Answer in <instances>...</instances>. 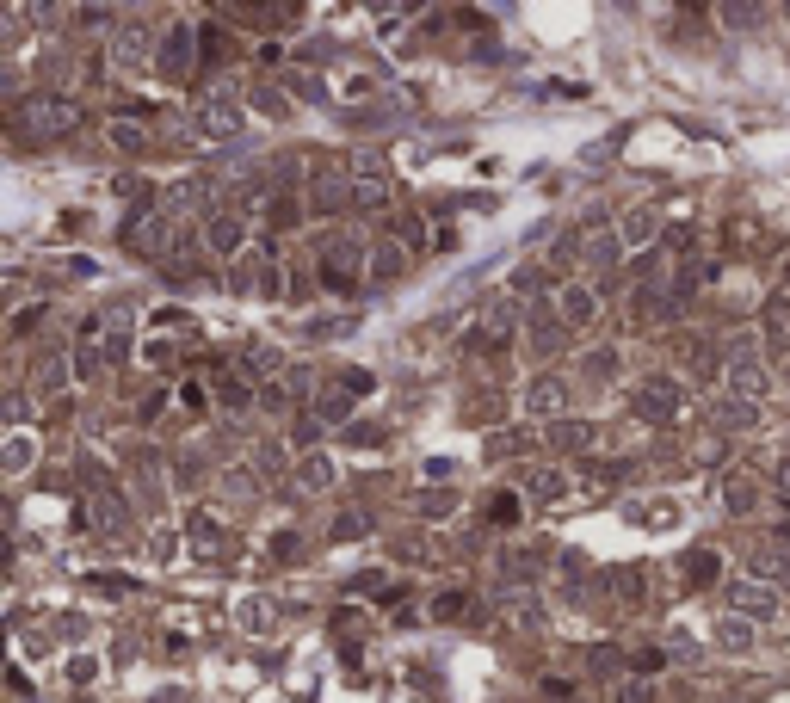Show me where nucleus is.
<instances>
[{"mask_svg":"<svg viewBox=\"0 0 790 703\" xmlns=\"http://www.w3.org/2000/svg\"><path fill=\"white\" fill-rule=\"evenodd\" d=\"M217 395H223V407H247V401H254L241 377H223V383H217Z\"/></svg>","mask_w":790,"mask_h":703,"instance_id":"49","label":"nucleus"},{"mask_svg":"<svg viewBox=\"0 0 790 703\" xmlns=\"http://www.w3.org/2000/svg\"><path fill=\"white\" fill-rule=\"evenodd\" d=\"M297 481L309 494H321V488H334V457H321V451H309L303 463H297Z\"/></svg>","mask_w":790,"mask_h":703,"instance_id":"23","label":"nucleus"},{"mask_svg":"<svg viewBox=\"0 0 790 703\" xmlns=\"http://www.w3.org/2000/svg\"><path fill=\"white\" fill-rule=\"evenodd\" d=\"M241 623L254 629V636H266V629H272V605H266V599H247V605H241Z\"/></svg>","mask_w":790,"mask_h":703,"instance_id":"38","label":"nucleus"},{"mask_svg":"<svg viewBox=\"0 0 790 703\" xmlns=\"http://www.w3.org/2000/svg\"><path fill=\"white\" fill-rule=\"evenodd\" d=\"M346 167L358 173V179H352V210H389V173H383V155H377V148H352Z\"/></svg>","mask_w":790,"mask_h":703,"instance_id":"3","label":"nucleus"},{"mask_svg":"<svg viewBox=\"0 0 790 703\" xmlns=\"http://www.w3.org/2000/svg\"><path fill=\"white\" fill-rule=\"evenodd\" d=\"M593 309H599V296H593L587 284H568V290L556 296V315H562L568 327H587V321H593Z\"/></svg>","mask_w":790,"mask_h":703,"instance_id":"19","label":"nucleus"},{"mask_svg":"<svg viewBox=\"0 0 790 703\" xmlns=\"http://www.w3.org/2000/svg\"><path fill=\"white\" fill-rule=\"evenodd\" d=\"M383 438H389V432H383L377 420H352V426H346V444H365V451H377Z\"/></svg>","mask_w":790,"mask_h":703,"instance_id":"34","label":"nucleus"},{"mask_svg":"<svg viewBox=\"0 0 790 703\" xmlns=\"http://www.w3.org/2000/svg\"><path fill=\"white\" fill-rule=\"evenodd\" d=\"M371 389H377L371 370H358V364H352V370H340V395H371Z\"/></svg>","mask_w":790,"mask_h":703,"instance_id":"42","label":"nucleus"},{"mask_svg":"<svg viewBox=\"0 0 790 703\" xmlns=\"http://www.w3.org/2000/svg\"><path fill=\"white\" fill-rule=\"evenodd\" d=\"M278 364H284V358H278L272 346H254V352H241V370H247V383H254V377H272Z\"/></svg>","mask_w":790,"mask_h":703,"instance_id":"31","label":"nucleus"},{"mask_svg":"<svg viewBox=\"0 0 790 703\" xmlns=\"http://www.w3.org/2000/svg\"><path fill=\"white\" fill-rule=\"evenodd\" d=\"M716 568H723V555H716V549H692L686 555V586H710Z\"/></svg>","mask_w":790,"mask_h":703,"instance_id":"28","label":"nucleus"},{"mask_svg":"<svg viewBox=\"0 0 790 703\" xmlns=\"http://www.w3.org/2000/svg\"><path fill=\"white\" fill-rule=\"evenodd\" d=\"M105 130H112V148H118V155H149V130H142L136 118H112Z\"/></svg>","mask_w":790,"mask_h":703,"instance_id":"22","label":"nucleus"},{"mask_svg":"<svg viewBox=\"0 0 790 703\" xmlns=\"http://www.w3.org/2000/svg\"><path fill=\"white\" fill-rule=\"evenodd\" d=\"M716 642H723V648H747L753 629H747V623H723V629H716Z\"/></svg>","mask_w":790,"mask_h":703,"instance_id":"51","label":"nucleus"},{"mask_svg":"<svg viewBox=\"0 0 790 703\" xmlns=\"http://www.w3.org/2000/svg\"><path fill=\"white\" fill-rule=\"evenodd\" d=\"M587 444H593V426H581V420H556L550 426V451H562V457L587 451Z\"/></svg>","mask_w":790,"mask_h":703,"instance_id":"21","label":"nucleus"},{"mask_svg":"<svg viewBox=\"0 0 790 703\" xmlns=\"http://www.w3.org/2000/svg\"><path fill=\"white\" fill-rule=\"evenodd\" d=\"M753 574H766V580H790V555H784V549H753Z\"/></svg>","mask_w":790,"mask_h":703,"instance_id":"30","label":"nucleus"},{"mask_svg":"<svg viewBox=\"0 0 790 703\" xmlns=\"http://www.w3.org/2000/svg\"><path fill=\"white\" fill-rule=\"evenodd\" d=\"M260 407H266V414H284V407H291V383H272V389H260Z\"/></svg>","mask_w":790,"mask_h":703,"instance_id":"48","label":"nucleus"},{"mask_svg":"<svg viewBox=\"0 0 790 703\" xmlns=\"http://www.w3.org/2000/svg\"><path fill=\"white\" fill-rule=\"evenodd\" d=\"M254 105H260V111H284V99H278L272 87H254Z\"/></svg>","mask_w":790,"mask_h":703,"instance_id":"58","label":"nucleus"},{"mask_svg":"<svg viewBox=\"0 0 790 703\" xmlns=\"http://www.w3.org/2000/svg\"><path fill=\"white\" fill-rule=\"evenodd\" d=\"M723 500H729V506H735V512H753V500H760V494H753V481H747V475H741V469H735V475H729V481H723Z\"/></svg>","mask_w":790,"mask_h":703,"instance_id":"32","label":"nucleus"},{"mask_svg":"<svg viewBox=\"0 0 790 703\" xmlns=\"http://www.w3.org/2000/svg\"><path fill=\"white\" fill-rule=\"evenodd\" d=\"M260 222H266V229H272V235H284V229H297V222H303V204H297V192H272V198L260 204Z\"/></svg>","mask_w":790,"mask_h":703,"instance_id":"18","label":"nucleus"},{"mask_svg":"<svg viewBox=\"0 0 790 703\" xmlns=\"http://www.w3.org/2000/svg\"><path fill=\"white\" fill-rule=\"evenodd\" d=\"M371 531V518L365 512H358V506H346V512H334V525H328V537L334 543H358V537H365Z\"/></svg>","mask_w":790,"mask_h":703,"instance_id":"27","label":"nucleus"},{"mask_svg":"<svg viewBox=\"0 0 790 703\" xmlns=\"http://www.w3.org/2000/svg\"><path fill=\"white\" fill-rule=\"evenodd\" d=\"M186 543H192V555H223V549H229V531H223V518H210V512H192V518H186Z\"/></svg>","mask_w":790,"mask_h":703,"instance_id":"12","label":"nucleus"},{"mask_svg":"<svg viewBox=\"0 0 790 703\" xmlns=\"http://www.w3.org/2000/svg\"><path fill=\"white\" fill-rule=\"evenodd\" d=\"M315 438H321V420H315V414H303V420H291V444H297V451H303V457H309V444H315Z\"/></svg>","mask_w":790,"mask_h":703,"instance_id":"43","label":"nucleus"},{"mask_svg":"<svg viewBox=\"0 0 790 703\" xmlns=\"http://www.w3.org/2000/svg\"><path fill=\"white\" fill-rule=\"evenodd\" d=\"M204 247L217 253V259H241V253H247V222L229 216V210H217V216L204 222Z\"/></svg>","mask_w":790,"mask_h":703,"instance_id":"9","label":"nucleus"},{"mask_svg":"<svg viewBox=\"0 0 790 703\" xmlns=\"http://www.w3.org/2000/svg\"><path fill=\"white\" fill-rule=\"evenodd\" d=\"M550 562V549L544 543H519V549H500V574H513V580H537Z\"/></svg>","mask_w":790,"mask_h":703,"instance_id":"15","label":"nucleus"},{"mask_svg":"<svg viewBox=\"0 0 790 703\" xmlns=\"http://www.w3.org/2000/svg\"><path fill=\"white\" fill-rule=\"evenodd\" d=\"M723 19L729 25H753V19H760V7H723Z\"/></svg>","mask_w":790,"mask_h":703,"instance_id":"57","label":"nucleus"},{"mask_svg":"<svg viewBox=\"0 0 790 703\" xmlns=\"http://www.w3.org/2000/svg\"><path fill=\"white\" fill-rule=\"evenodd\" d=\"M686 358H692V370H698V377H710V370H716V352H710L704 340H692V352H686Z\"/></svg>","mask_w":790,"mask_h":703,"instance_id":"54","label":"nucleus"},{"mask_svg":"<svg viewBox=\"0 0 790 703\" xmlns=\"http://www.w3.org/2000/svg\"><path fill=\"white\" fill-rule=\"evenodd\" d=\"M723 377H729V389H735L741 401H760V395L772 389V377H766V364H760V358H753V352H735V358H729V370H723Z\"/></svg>","mask_w":790,"mask_h":703,"instance_id":"10","label":"nucleus"},{"mask_svg":"<svg viewBox=\"0 0 790 703\" xmlns=\"http://www.w3.org/2000/svg\"><path fill=\"white\" fill-rule=\"evenodd\" d=\"M420 229H426V222H420V216H414V210H408V216H402V222H395V235H402V241H408V247H426V235H420Z\"/></svg>","mask_w":790,"mask_h":703,"instance_id":"52","label":"nucleus"},{"mask_svg":"<svg viewBox=\"0 0 790 703\" xmlns=\"http://www.w3.org/2000/svg\"><path fill=\"white\" fill-rule=\"evenodd\" d=\"M655 229H661L655 210H642V204H636V210H624V229H618V235H624L630 247H642V241H655Z\"/></svg>","mask_w":790,"mask_h":703,"instance_id":"26","label":"nucleus"},{"mask_svg":"<svg viewBox=\"0 0 790 703\" xmlns=\"http://www.w3.org/2000/svg\"><path fill=\"white\" fill-rule=\"evenodd\" d=\"M93 518H99L105 531H124V525H130V506H124V494H118V488H105V494L93 500Z\"/></svg>","mask_w":790,"mask_h":703,"instance_id":"25","label":"nucleus"},{"mask_svg":"<svg viewBox=\"0 0 790 703\" xmlns=\"http://www.w3.org/2000/svg\"><path fill=\"white\" fill-rule=\"evenodd\" d=\"M99 370H105V358H99V340H87V346L75 352V377H81V383H93Z\"/></svg>","mask_w":790,"mask_h":703,"instance_id":"36","label":"nucleus"},{"mask_svg":"<svg viewBox=\"0 0 790 703\" xmlns=\"http://www.w3.org/2000/svg\"><path fill=\"white\" fill-rule=\"evenodd\" d=\"M698 235H692V222H673V229H667V247H692Z\"/></svg>","mask_w":790,"mask_h":703,"instance_id":"56","label":"nucleus"},{"mask_svg":"<svg viewBox=\"0 0 790 703\" xmlns=\"http://www.w3.org/2000/svg\"><path fill=\"white\" fill-rule=\"evenodd\" d=\"M25 463H31V444L13 438V444H7V469H25Z\"/></svg>","mask_w":790,"mask_h":703,"instance_id":"55","label":"nucleus"},{"mask_svg":"<svg viewBox=\"0 0 790 703\" xmlns=\"http://www.w3.org/2000/svg\"><path fill=\"white\" fill-rule=\"evenodd\" d=\"M519 451H531V432H500V438H488V457H519Z\"/></svg>","mask_w":790,"mask_h":703,"instance_id":"35","label":"nucleus"},{"mask_svg":"<svg viewBox=\"0 0 790 703\" xmlns=\"http://www.w3.org/2000/svg\"><path fill=\"white\" fill-rule=\"evenodd\" d=\"M612 592L624 605H642L649 599V568H612Z\"/></svg>","mask_w":790,"mask_h":703,"instance_id":"24","label":"nucleus"},{"mask_svg":"<svg viewBox=\"0 0 790 703\" xmlns=\"http://www.w3.org/2000/svg\"><path fill=\"white\" fill-rule=\"evenodd\" d=\"M352 204V179L340 173V167H321L315 179H309V210L315 216H340Z\"/></svg>","mask_w":790,"mask_h":703,"instance_id":"8","label":"nucleus"},{"mask_svg":"<svg viewBox=\"0 0 790 703\" xmlns=\"http://www.w3.org/2000/svg\"><path fill=\"white\" fill-rule=\"evenodd\" d=\"M44 315H50V303H31V309H19V315H13V333H31V327H38Z\"/></svg>","mask_w":790,"mask_h":703,"instance_id":"53","label":"nucleus"},{"mask_svg":"<svg viewBox=\"0 0 790 703\" xmlns=\"http://www.w3.org/2000/svg\"><path fill=\"white\" fill-rule=\"evenodd\" d=\"M38 383H44V389H62V383H68V358H62V352H50V358L38 364Z\"/></svg>","mask_w":790,"mask_h":703,"instance_id":"39","label":"nucleus"},{"mask_svg":"<svg viewBox=\"0 0 790 703\" xmlns=\"http://www.w3.org/2000/svg\"><path fill=\"white\" fill-rule=\"evenodd\" d=\"M525 407H531L537 420H562V414H568V389H562L556 377H537V383L525 389Z\"/></svg>","mask_w":790,"mask_h":703,"instance_id":"14","label":"nucleus"},{"mask_svg":"<svg viewBox=\"0 0 790 703\" xmlns=\"http://www.w3.org/2000/svg\"><path fill=\"white\" fill-rule=\"evenodd\" d=\"M204 62V25H167L155 44V74L161 81H192V68Z\"/></svg>","mask_w":790,"mask_h":703,"instance_id":"2","label":"nucleus"},{"mask_svg":"<svg viewBox=\"0 0 790 703\" xmlns=\"http://www.w3.org/2000/svg\"><path fill=\"white\" fill-rule=\"evenodd\" d=\"M81 124H87L81 99H62V93H31L13 105V130H25V136H68Z\"/></svg>","mask_w":790,"mask_h":703,"instance_id":"1","label":"nucleus"},{"mask_svg":"<svg viewBox=\"0 0 790 703\" xmlns=\"http://www.w3.org/2000/svg\"><path fill=\"white\" fill-rule=\"evenodd\" d=\"M679 401H686V389H679L673 377H642V389H636V420L642 426H673L679 420Z\"/></svg>","mask_w":790,"mask_h":703,"instance_id":"4","label":"nucleus"},{"mask_svg":"<svg viewBox=\"0 0 790 703\" xmlns=\"http://www.w3.org/2000/svg\"><path fill=\"white\" fill-rule=\"evenodd\" d=\"M402 272H408V253L395 247V241H377L371 259H365V278H371V284H395Z\"/></svg>","mask_w":790,"mask_h":703,"instance_id":"16","label":"nucleus"},{"mask_svg":"<svg viewBox=\"0 0 790 703\" xmlns=\"http://www.w3.org/2000/svg\"><path fill=\"white\" fill-rule=\"evenodd\" d=\"M192 124H198L204 142H235V136L247 130V118H241L229 99H198V118H192Z\"/></svg>","mask_w":790,"mask_h":703,"instance_id":"7","label":"nucleus"},{"mask_svg":"<svg viewBox=\"0 0 790 703\" xmlns=\"http://www.w3.org/2000/svg\"><path fill=\"white\" fill-rule=\"evenodd\" d=\"M525 340H531V352H537V358H556V352L568 346V321L556 315V303H537V309H531Z\"/></svg>","mask_w":790,"mask_h":703,"instance_id":"6","label":"nucleus"},{"mask_svg":"<svg viewBox=\"0 0 790 703\" xmlns=\"http://www.w3.org/2000/svg\"><path fill=\"white\" fill-rule=\"evenodd\" d=\"M223 488H229L235 500H254V494H260V481H254V469H229V481H223Z\"/></svg>","mask_w":790,"mask_h":703,"instance_id":"44","label":"nucleus"},{"mask_svg":"<svg viewBox=\"0 0 790 703\" xmlns=\"http://www.w3.org/2000/svg\"><path fill=\"white\" fill-rule=\"evenodd\" d=\"M618 666H624L618 648H593V679H618Z\"/></svg>","mask_w":790,"mask_h":703,"instance_id":"47","label":"nucleus"},{"mask_svg":"<svg viewBox=\"0 0 790 703\" xmlns=\"http://www.w3.org/2000/svg\"><path fill=\"white\" fill-rule=\"evenodd\" d=\"M494 611L513 617V629H537V623H544V605H537L531 592H494Z\"/></svg>","mask_w":790,"mask_h":703,"instance_id":"17","label":"nucleus"},{"mask_svg":"<svg viewBox=\"0 0 790 703\" xmlns=\"http://www.w3.org/2000/svg\"><path fill=\"white\" fill-rule=\"evenodd\" d=\"M729 611L735 617H772L778 611V586H766V580H735L729 586Z\"/></svg>","mask_w":790,"mask_h":703,"instance_id":"11","label":"nucleus"},{"mask_svg":"<svg viewBox=\"0 0 790 703\" xmlns=\"http://www.w3.org/2000/svg\"><path fill=\"white\" fill-rule=\"evenodd\" d=\"M124 241H130V253L167 259V247H173V222H167L161 210H130V222H124Z\"/></svg>","mask_w":790,"mask_h":703,"instance_id":"5","label":"nucleus"},{"mask_svg":"<svg viewBox=\"0 0 790 703\" xmlns=\"http://www.w3.org/2000/svg\"><path fill=\"white\" fill-rule=\"evenodd\" d=\"M488 525H519V500L513 494H494L488 500Z\"/></svg>","mask_w":790,"mask_h":703,"instance_id":"41","label":"nucleus"},{"mask_svg":"<svg viewBox=\"0 0 790 703\" xmlns=\"http://www.w3.org/2000/svg\"><path fill=\"white\" fill-rule=\"evenodd\" d=\"M612 370H618V352H612V346H593V352H587V377H593V383H605Z\"/></svg>","mask_w":790,"mask_h":703,"instance_id":"37","label":"nucleus"},{"mask_svg":"<svg viewBox=\"0 0 790 703\" xmlns=\"http://www.w3.org/2000/svg\"><path fill=\"white\" fill-rule=\"evenodd\" d=\"M710 426H716V432H753V426H760V401H741V395L716 401V407H710Z\"/></svg>","mask_w":790,"mask_h":703,"instance_id":"13","label":"nucleus"},{"mask_svg":"<svg viewBox=\"0 0 790 703\" xmlns=\"http://www.w3.org/2000/svg\"><path fill=\"white\" fill-rule=\"evenodd\" d=\"M414 506H420V512H426V518H445V512H451V506H457V500H451V488H433V494H420V500H414Z\"/></svg>","mask_w":790,"mask_h":703,"instance_id":"45","label":"nucleus"},{"mask_svg":"<svg viewBox=\"0 0 790 703\" xmlns=\"http://www.w3.org/2000/svg\"><path fill=\"white\" fill-rule=\"evenodd\" d=\"M587 259H593V266H599V272H612V266H618V241H612V235H599V241H587Z\"/></svg>","mask_w":790,"mask_h":703,"instance_id":"40","label":"nucleus"},{"mask_svg":"<svg viewBox=\"0 0 790 703\" xmlns=\"http://www.w3.org/2000/svg\"><path fill=\"white\" fill-rule=\"evenodd\" d=\"M463 611H470V592H439V599H433V617L439 623H457Z\"/></svg>","mask_w":790,"mask_h":703,"instance_id":"33","label":"nucleus"},{"mask_svg":"<svg viewBox=\"0 0 790 703\" xmlns=\"http://www.w3.org/2000/svg\"><path fill=\"white\" fill-rule=\"evenodd\" d=\"M618 703H655V685L649 679H630V685H618Z\"/></svg>","mask_w":790,"mask_h":703,"instance_id":"50","label":"nucleus"},{"mask_svg":"<svg viewBox=\"0 0 790 703\" xmlns=\"http://www.w3.org/2000/svg\"><path fill=\"white\" fill-rule=\"evenodd\" d=\"M784 284H790V266H784Z\"/></svg>","mask_w":790,"mask_h":703,"instance_id":"60","label":"nucleus"},{"mask_svg":"<svg viewBox=\"0 0 790 703\" xmlns=\"http://www.w3.org/2000/svg\"><path fill=\"white\" fill-rule=\"evenodd\" d=\"M112 56H118L124 68L149 62V31H142V25H118V31H112Z\"/></svg>","mask_w":790,"mask_h":703,"instance_id":"20","label":"nucleus"},{"mask_svg":"<svg viewBox=\"0 0 790 703\" xmlns=\"http://www.w3.org/2000/svg\"><path fill=\"white\" fill-rule=\"evenodd\" d=\"M778 488H784V494H790V457H784V463H778Z\"/></svg>","mask_w":790,"mask_h":703,"instance_id":"59","label":"nucleus"},{"mask_svg":"<svg viewBox=\"0 0 790 703\" xmlns=\"http://www.w3.org/2000/svg\"><path fill=\"white\" fill-rule=\"evenodd\" d=\"M525 488H531V500H562L568 494V481H562V469H537V475H525Z\"/></svg>","mask_w":790,"mask_h":703,"instance_id":"29","label":"nucleus"},{"mask_svg":"<svg viewBox=\"0 0 790 703\" xmlns=\"http://www.w3.org/2000/svg\"><path fill=\"white\" fill-rule=\"evenodd\" d=\"M272 555H278V562H303V537L297 531H278L272 537Z\"/></svg>","mask_w":790,"mask_h":703,"instance_id":"46","label":"nucleus"}]
</instances>
